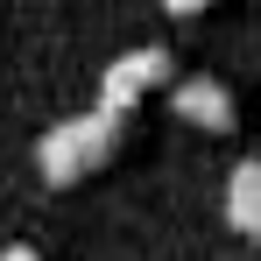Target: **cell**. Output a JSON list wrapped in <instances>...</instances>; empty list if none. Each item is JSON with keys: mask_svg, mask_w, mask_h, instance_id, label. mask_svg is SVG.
Listing matches in <instances>:
<instances>
[{"mask_svg": "<svg viewBox=\"0 0 261 261\" xmlns=\"http://www.w3.org/2000/svg\"><path fill=\"white\" fill-rule=\"evenodd\" d=\"M226 226H233L240 240H254V233H261V163H254V155L226 176Z\"/></svg>", "mask_w": 261, "mask_h": 261, "instance_id": "4", "label": "cell"}, {"mask_svg": "<svg viewBox=\"0 0 261 261\" xmlns=\"http://www.w3.org/2000/svg\"><path fill=\"white\" fill-rule=\"evenodd\" d=\"M170 78H176V57H170L163 43H141V49H127V57H113V64L99 71V106L127 120L134 106H141L148 92H163Z\"/></svg>", "mask_w": 261, "mask_h": 261, "instance_id": "2", "label": "cell"}, {"mask_svg": "<svg viewBox=\"0 0 261 261\" xmlns=\"http://www.w3.org/2000/svg\"><path fill=\"white\" fill-rule=\"evenodd\" d=\"M170 21H198V14H212V0H155Z\"/></svg>", "mask_w": 261, "mask_h": 261, "instance_id": "5", "label": "cell"}, {"mask_svg": "<svg viewBox=\"0 0 261 261\" xmlns=\"http://www.w3.org/2000/svg\"><path fill=\"white\" fill-rule=\"evenodd\" d=\"M170 113L184 120V127H198V134H233L240 127V106H233V85L226 78H205V71H176L170 78Z\"/></svg>", "mask_w": 261, "mask_h": 261, "instance_id": "3", "label": "cell"}, {"mask_svg": "<svg viewBox=\"0 0 261 261\" xmlns=\"http://www.w3.org/2000/svg\"><path fill=\"white\" fill-rule=\"evenodd\" d=\"M120 113H106V106H92V113H78V120H57V127L36 141V170H43L49 191H71V184H85V176H99L113 155H120Z\"/></svg>", "mask_w": 261, "mask_h": 261, "instance_id": "1", "label": "cell"}, {"mask_svg": "<svg viewBox=\"0 0 261 261\" xmlns=\"http://www.w3.org/2000/svg\"><path fill=\"white\" fill-rule=\"evenodd\" d=\"M0 261H43V254H36L29 240H7V247H0Z\"/></svg>", "mask_w": 261, "mask_h": 261, "instance_id": "6", "label": "cell"}]
</instances>
